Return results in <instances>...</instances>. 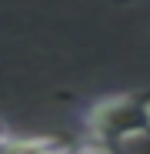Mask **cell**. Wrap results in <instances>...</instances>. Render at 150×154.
<instances>
[{
  "instance_id": "6da1fadb",
  "label": "cell",
  "mask_w": 150,
  "mask_h": 154,
  "mask_svg": "<svg viewBox=\"0 0 150 154\" xmlns=\"http://www.w3.org/2000/svg\"><path fill=\"white\" fill-rule=\"evenodd\" d=\"M80 124L90 137L87 147L97 151H113L130 141L150 137V91L93 97L80 111Z\"/></svg>"
},
{
  "instance_id": "7a4b0ae2",
  "label": "cell",
  "mask_w": 150,
  "mask_h": 154,
  "mask_svg": "<svg viewBox=\"0 0 150 154\" xmlns=\"http://www.w3.org/2000/svg\"><path fill=\"white\" fill-rule=\"evenodd\" d=\"M60 147H70L67 141L60 137H40V134H7L4 144H0V151H60Z\"/></svg>"
},
{
  "instance_id": "3957f363",
  "label": "cell",
  "mask_w": 150,
  "mask_h": 154,
  "mask_svg": "<svg viewBox=\"0 0 150 154\" xmlns=\"http://www.w3.org/2000/svg\"><path fill=\"white\" fill-rule=\"evenodd\" d=\"M7 134H10V127H7L4 121H0V144H4V137H7Z\"/></svg>"
}]
</instances>
